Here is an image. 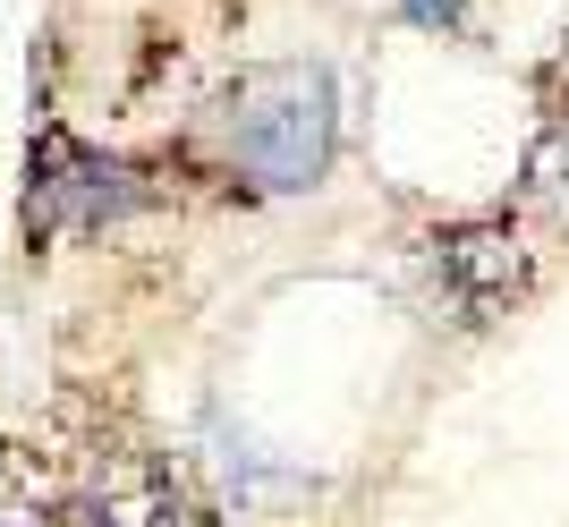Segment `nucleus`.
<instances>
[{"instance_id":"obj_1","label":"nucleus","mask_w":569,"mask_h":527,"mask_svg":"<svg viewBox=\"0 0 569 527\" xmlns=\"http://www.w3.org/2000/svg\"><path fill=\"white\" fill-rule=\"evenodd\" d=\"M213 145L221 162L263 196H298L332 170V145H340V102H332V77L315 60H263L213 102Z\"/></svg>"},{"instance_id":"obj_2","label":"nucleus","mask_w":569,"mask_h":527,"mask_svg":"<svg viewBox=\"0 0 569 527\" xmlns=\"http://www.w3.org/2000/svg\"><path fill=\"white\" fill-rule=\"evenodd\" d=\"M144 188L119 153H94L86 137L51 120L34 137V162H26V230L34 239H60V230H102V221L137 213Z\"/></svg>"},{"instance_id":"obj_3","label":"nucleus","mask_w":569,"mask_h":527,"mask_svg":"<svg viewBox=\"0 0 569 527\" xmlns=\"http://www.w3.org/2000/svg\"><path fill=\"white\" fill-rule=\"evenodd\" d=\"M442 272H451V289L468 307H501V298L527 281L519 230H510V221H468V230H451V239H442Z\"/></svg>"},{"instance_id":"obj_4","label":"nucleus","mask_w":569,"mask_h":527,"mask_svg":"<svg viewBox=\"0 0 569 527\" xmlns=\"http://www.w3.org/2000/svg\"><path fill=\"white\" fill-rule=\"evenodd\" d=\"M527 205L569 230V111H552L545 137H536V153H527Z\"/></svg>"},{"instance_id":"obj_5","label":"nucleus","mask_w":569,"mask_h":527,"mask_svg":"<svg viewBox=\"0 0 569 527\" xmlns=\"http://www.w3.org/2000/svg\"><path fill=\"white\" fill-rule=\"evenodd\" d=\"M408 26H426V34H468L476 26V0H400Z\"/></svg>"},{"instance_id":"obj_6","label":"nucleus","mask_w":569,"mask_h":527,"mask_svg":"<svg viewBox=\"0 0 569 527\" xmlns=\"http://www.w3.org/2000/svg\"><path fill=\"white\" fill-rule=\"evenodd\" d=\"M0 527H51L43 510H34V485L9 468V451H0Z\"/></svg>"}]
</instances>
